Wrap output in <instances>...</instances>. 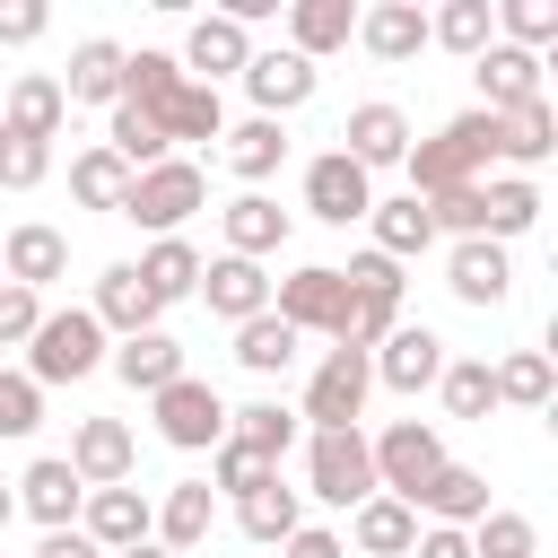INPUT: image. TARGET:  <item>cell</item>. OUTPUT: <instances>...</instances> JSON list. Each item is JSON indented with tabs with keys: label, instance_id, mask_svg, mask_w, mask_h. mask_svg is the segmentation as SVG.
I'll list each match as a JSON object with an SVG mask.
<instances>
[{
	"label": "cell",
	"instance_id": "1",
	"mask_svg": "<svg viewBox=\"0 0 558 558\" xmlns=\"http://www.w3.org/2000/svg\"><path fill=\"white\" fill-rule=\"evenodd\" d=\"M105 366V323L87 314V305H61V314H44L35 323V340H26V384L44 392V384H78V375H96Z\"/></svg>",
	"mask_w": 558,
	"mask_h": 558
},
{
	"label": "cell",
	"instance_id": "2",
	"mask_svg": "<svg viewBox=\"0 0 558 558\" xmlns=\"http://www.w3.org/2000/svg\"><path fill=\"white\" fill-rule=\"evenodd\" d=\"M201 201H209V174H201L192 157H157V166H140V174H131L122 218H131V227H148V235H174Z\"/></svg>",
	"mask_w": 558,
	"mask_h": 558
},
{
	"label": "cell",
	"instance_id": "3",
	"mask_svg": "<svg viewBox=\"0 0 558 558\" xmlns=\"http://www.w3.org/2000/svg\"><path fill=\"white\" fill-rule=\"evenodd\" d=\"M296 497H323V506H366L375 497V453L357 427H314L305 436V488Z\"/></svg>",
	"mask_w": 558,
	"mask_h": 558
},
{
	"label": "cell",
	"instance_id": "4",
	"mask_svg": "<svg viewBox=\"0 0 558 558\" xmlns=\"http://www.w3.org/2000/svg\"><path fill=\"white\" fill-rule=\"evenodd\" d=\"M340 279H349V323H340V340H331V349H366V357H375V340L401 323V262H384V253L366 244Z\"/></svg>",
	"mask_w": 558,
	"mask_h": 558
},
{
	"label": "cell",
	"instance_id": "5",
	"mask_svg": "<svg viewBox=\"0 0 558 558\" xmlns=\"http://www.w3.org/2000/svg\"><path fill=\"white\" fill-rule=\"evenodd\" d=\"M270 314L305 340V331H323V340H340V323H349V279L331 270V262H305V270H288L279 288H270Z\"/></svg>",
	"mask_w": 558,
	"mask_h": 558
},
{
	"label": "cell",
	"instance_id": "6",
	"mask_svg": "<svg viewBox=\"0 0 558 558\" xmlns=\"http://www.w3.org/2000/svg\"><path fill=\"white\" fill-rule=\"evenodd\" d=\"M148 410H157V436H166L174 453L227 445V401H218V384H201V375H174L166 392H148Z\"/></svg>",
	"mask_w": 558,
	"mask_h": 558
},
{
	"label": "cell",
	"instance_id": "7",
	"mask_svg": "<svg viewBox=\"0 0 558 558\" xmlns=\"http://www.w3.org/2000/svg\"><path fill=\"white\" fill-rule=\"evenodd\" d=\"M366 453H375V488H384V497H401V506L445 471V436H436L427 418H392Z\"/></svg>",
	"mask_w": 558,
	"mask_h": 558
},
{
	"label": "cell",
	"instance_id": "8",
	"mask_svg": "<svg viewBox=\"0 0 558 558\" xmlns=\"http://www.w3.org/2000/svg\"><path fill=\"white\" fill-rule=\"evenodd\" d=\"M366 392H375V366H366V349H331L323 366H314V384H305V427H357L366 418Z\"/></svg>",
	"mask_w": 558,
	"mask_h": 558
},
{
	"label": "cell",
	"instance_id": "9",
	"mask_svg": "<svg viewBox=\"0 0 558 558\" xmlns=\"http://www.w3.org/2000/svg\"><path fill=\"white\" fill-rule=\"evenodd\" d=\"M366 366H375V384H384V392H427V384L445 375V340H436L427 323H392V331L375 340V357H366Z\"/></svg>",
	"mask_w": 558,
	"mask_h": 558
},
{
	"label": "cell",
	"instance_id": "10",
	"mask_svg": "<svg viewBox=\"0 0 558 558\" xmlns=\"http://www.w3.org/2000/svg\"><path fill=\"white\" fill-rule=\"evenodd\" d=\"M61 462L78 471V488H122L131 462H140V436H131L122 418H78V436H70Z\"/></svg>",
	"mask_w": 558,
	"mask_h": 558
},
{
	"label": "cell",
	"instance_id": "11",
	"mask_svg": "<svg viewBox=\"0 0 558 558\" xmlns=\"http://www.w3.org/2000/svg\"><path fill=\"white\" fill-rule=\"evenodd\" d=\"M61 270H70V235H61V227L26 218V227L0 235V279H9V288H35V296H44Z\"/></svg>",
	"mask_w": 558,
	"mask_h": 558
},
{
	"label": "cell",
	"instance_id": "12",
	"mask_svg": "<svg viewBox=\"0 0 558 558\" xmlns=\"http://www.w3.org/2000/svg\"><path fill=\"white\" fill-rule=\"evenodd\" d=\"M340 157H349V166H366V174H375V166H401V157H410V113H401V105H384V96H375V105H357V113L340 122Z\"/></svg>",
	"mask_w": 558,
	"mask_h": 558
},
{
	"label": "cell",
	"instance_id": "13",
	"mask_svg": "<svg viewBox=\"0 0 558 558\" xmlns=\"http://www.w3.org/2000/svg\"><path fill=\"white\" fill-rule=\"evenodd\" d=\"M305 209H314V218H331V227L366 218V209H375V183H366V166H349L340 148H323V157L305 166Z\"/></svg>",
	"mask_w": 558,
	"mask_h": 558
},
{
	"label": "cell",
	"instance_id": "14",
	"mask_svg": "<svg viewBox=\"0 0 558 558\" xmlns=\"http://www.w3.org/2000/svg\"><path fill=\"white\" fill-rule=\"evenodd\" d=\"M9 497H17V514H35L44 532H70V523H78V506H87V488H78V471H70L61 453L26 462V480H17Z\"/></svg>",
	"mask_w": 558,
	"mask_h": 558
},
{
	"label": "cell",
	"instance_id": "15",
	"mask_svg": "<svg viewBox=\"0 0 558 558\" xmlns=\"http://www.w3.org/2000/svg\"><path fill=\"white\" fill-rule=\"evenodd\" d=\"M148 523H157V506L122 480V488H87V506H78V532L113 558V549H131V541H148Z\"/></svg>",
	"mask_w": 558,
	"mask_h": 558
},
{
	"label": "cell",
	"instance_id": "16",
	"mask_svg": "<svg viewBox=\"0 0 558 558\" xmlns=\"http://www.w3.org/2000/svg\"><path fill=\"white\" fill-rule=\"evenodd\" d=\"M244 61H253V35L235 26V17H192V35H183V78L201 70V87H218V78H244Z\"/></svg>",
	"mask_w": 558,
	"mask_h": 558
},
{
	"label": "cell",
	"instance_id": "17",
	"mask_svg": "<svg viewBox=\"0 0 558 558\" xmlns=\"http://www.w3.org/2000/svg\"><path fill=\"white\" fill-rule=\"evenodd\" d=\"M314 87H323V70H314V61H296V52H253V61H244V96L262 105V122L296 113Z\"/></svg>",
	"mask_w": 558,
	"mask_h": 558
},
{
	"label": "cell",
	"instance_id": "18",
	"mask_svg": "<svg viewBox=\"0 0 558 558\" xmlns=\"http://www.w3.org/2000/svg\"><path fill=\"white\" fill-rule=\"evenodd\" d=\"M445 288H453L462 305H506V288H514V262H506V244H488V235H462V244L445 253Z\"/></svg>",
	"mask_w": 558,
	"mask_h": 558
},
{
	"label": "cell",
	"instance_id": "19",
	"mask_svg": "<svg viewBox=\"0 0 558 558\" xmlns=\"http://www.w3.org/2000/svg\"><path fill=\"white\" fill-rule=\"evenodd\" d=\"M471 78H480V113H514V105H532V96H541V52L488 44V52L471 61Z\"/></svg>",
	"mask_w": 558,
	"mask_h": 558
},
{
	"label": "cell",
	"instance_id": "20",
	"mask_svg": "<svg viewBox=\"0 0 558 558\" xmlns=\"http://www.w3.org/2000/svg\"><path fill=\"white\" fill-rule=\"evenodd\" d=\"M201 296H209L218 323H253V314H270V279H262V262H235V253L201 262Z\"/></svg>",
	"mask_w": 558,
	"mask_h": 558
},
{
	"label": "cell",
	"instance_id": "21",
	"mask_svg": "<svg viewBox=\"0 0 558 558\" xmlns=\"http://www.w3.org/2000/svg\"><path fill=\"white\" fill-rule=\"evenodd\" d=\"M410 514H427V523H453V532H471L480 514H488V471H471V462H445L418 497H410Z\"/></svg>",
	"mask_w": 558,
	"mask_h": 558
},
{
	"label": "cell",
	"instance_id": "22",
	"mask_svg": "<svg viewBox=\"0 0 558 558\" xmlns=\"http://www.w3.org/2000/svg\"><path fill=\"white\" fill-rule=\"evenodd\" d=\"M209 532H218V497H209V480H174L166 506H157V523H148V541L183 558V549H201Z\"/></svg>",
	"mask_w": 558,
	"mask_h": 558
},
{
	"label": "cell",
	"instance_id": "23",
	"mask_svg": "<svg viewBox=\"0 0 558 558\" xmlns=\"http://www.w3.org/2000/svg\"><path fill=\"white\" fill-rule=\"evenodd\" d=\"M357 35V0H288V52L296 61H323Z\"/></svg>",
	"mask_w": 558,
	"mask_h": 558
},
{
	"label": "cell",
	"instance_id": "24",
	"mask_svg": "<svg viewBox=\"0 0 558 558\" xmlns=\"http://www.w3.org/2000/svg\"><path fill=\"white\" fill-rule=\"evenodd\" d=\"M357 44L375 61H410V52H427V9L418 0H375V9H357Z\"/></svg>",
	"mask_w": 558,
	"mask_h": 558
},
{
	"label": "cell",
	"instance_id": "25",
	"mask_svg": "<svg viewBox=\"0 0 558 558\" xmlns=\"http://www.w3.org/2000/svg\"><path fill=\"white\" fill-rule=\"evenodd\" d=\"M61 113H70V96H61V78H52V70L9 78V96H0V131H26V140H52V131H61Z\"/></svg>",
	"mask_w": 558,
	"mask_h": 558
},
{
	"label": "cell",
	"instance_id": "26",
	"mask_svg": "<svg viewBox=\"0 0 558 558\" xmlns=\"http://www.w3.org/2000/svg\"><path fill=\"white\" fill-rule=\"evenodd\" d=\"M497 157H506L514 174H532V166H549V157H558V113H549V96H532V105L497 113Z\"/></svg>",
	"mask_w": 558,
	"mask_h": 558
},
{
	"label": "cell",
	"instance_id": "27",
	"mask_svg": "<svg viewBox=\"0 0 558 558\" xmlns=\"http://www.w3.org/2000/svg\"><path fill=\"white\" fill-rule=\"evenodd\" d=\"M87 314H96L105 331H122V340H131V331H157V314H166V305L140 288V270H131V262H113V270H96V305H87Z\"/></svg>",
	"mask_w": 558,
	"mask_h": 558
},
{
	"label": "cell",
	"instance_id": "28",
	"mask_svg": "<svg viewBox=\"0 0 558 558\" xmlns=\"http://www.w3.org/2000/svg\"><path fill=\"white\" fill-rule=\"evenodd\" d=\"M288 244V209L270 201V192H235L227 201V253L235 262H262V253H279Z\"/></svg>",
	"mask_w": 558,
	"mask_h": 558
},
{
	"label": "cell",
	"instance_id": "29",
	"mask_svg": "<svg viewBox=\"0 0 558 558\" xmlns=\"http://www.w3.org/2000/svg\"><path fill=\"white\" fill-rule=\"evenodd\" d=\"M349 541L366 549V558H410V541H418V514L401 506V497H366V506H349Z\"/></svg>",
	"mask_w": 558,
	"mask_h": 558
},
{
	"label": "cell",
	"instance_id": "30",
	"mask_svg": "<svg viewBox=\"0 0 558 558\" xmlns=\"http://www.w3.org/2000/svg\"><path fill=\"white\" fill-rule=\"evenodd\" d=\"M70 105H122V44L113 35H87L70 52V78H61Z\"/></svg>",
	"mask_w": 558,
	"mask_h": 558
},
{
	"label": "cell",
	"instance_id": "31",
	"mask_svg": "<svg viewBox=\"0 0 558 558\" xmlns=\"http://www.w3.org/2000/svg\"><path fill=\"white\" fill-rule=\"evenodd\" d=\"M532 218H541V183H532V174H488V183H480V235H488V244L523 235Z\"/></svg>",
	"mask_w": 558,
	"mask_h": 558
},
{
	"label": "cell",
	"instance_id": "32",
	"mask_svg": "<svg viewBox=\"0 0 558 558\" xmlns=\"http://www.w3.org/2000/svg\"><path fill=\"white\" fill-rule=\"evenodd\" d=\"M113 375H122L131 392H166V384L183 375V340H174V331H131V340L113 349Z\"/></svg>",
	"mask_w": 558,
	"mask_h": 558
},
{
	"label": "cell",
	"instance_id": "33",
	"mask_svg": "<svg viewBox=\"0 0 558 558\" xmlns=\"http://www.w3.org/2000/svg\"><path fill=\"white\" fill-rule=\"evenodd\" d=\"M218 140H227V166L244 174V192H262V183L288 166V131H279V122H262V113H253V122H235V131H218Z\"/></svg>",
	"mask_w": 558,
	"mask_h": 558
},
{
	"label": "cell",
	"instance_id": "34",
	"mask_svg": "<svg viewBox=\"0 0 558 558\" xmlns=\"http://www.w3.org/2000/svg\"><path fill=\"white\" fill-rule=\"evenodd\" d=\"M366 227H375V253H384V262H410V253H427V244H436V227H427V201H418V192L375 201V209H366Z\"/></svg>",
	"mask_w": 558,
	"mask_h": 558
},
{
	"label": "cell",
	"instance_id": "35",
	"mask_svg": "<svg viewBox=\"0 0 558 558\" xmlns=\"http://www.w3.org/2000/svg\"><path fill=\"white\" fill-rule=\"evenodd\" d=\"M157 131H166V148H174V140H218V131H227V105H218V87L183 78V87L157 105Z\"/></svg>",
	"mask_w": 558,
	"mask_h": 558
},
{
	"label": "cell",
	"instance_id": "36",
	"mask_svg": "<svg viewBox=\"0 0 558 558\" xmlns=\"http://www.w3.org/2000/svg\"><path fill=\"white\" fill-rule=\"evenodd\" d=\"M131 270H140V288H148L157 305H174V296H192V288H201V253H192L183 235H157Z\"/></svg>",
	"mask_w": 558,
	"mask_h": 558
},
{
	"label": "cell",
	"instance_id": "37",
	"mask_svg": "<svg viewBox=\"0 0 558 558\" xmlns=\"http://www.w3.org/2000/svg\"><path fill=\"white\" fill-rule=\"evenodd\" d=\"M427 44H445V52L480 61V52L497 44V9H488V0H445V9L427 17Z\"/></svg>",
	"mask_w": 558,
	"mask_h": 558
},
{
	"label": "cell",
	"instance_id": "38",
	"mask_svg": "<svg viewBox=\"0 0 558 558\" xmlns=\"http://www.w3.org/2000/svg\"><path fill=\"white\" fill-rule=\"evenodd\" d=\"M70 192H78V209H113L122 218V192H131V166L96 140V148H78L70 157Z\"/></svg>",
	"mask_w": 558,
	"mask_h": 558
},
{
	"label": "cell",
	"instance_id": "39",
	"mask_svg": "<svg viewBox=\"0 0 558 558\" xmlns=\"http://www.w3.org/2000/svg\"><path fill=\"white\" fill-rule=\"evenodd\" d=\"M235 523H244V541H262V549H279L296 523H305V497L288 488V480H270V488H253L244 506H235Z\"/></svg>",
	"mask_w": 558,
	"mask_h": 558
},
{
	"label": "cell",
	"instance_id": "40",
	"mask_svg": "<svg viewBox=\"0 0 558 558\" xmlns=\"http://www.w3.org/2000/svg\"><path fill=\"white\" fill-rule=\"evenodd\" d=\"M235 366H244V375H288V366H296V331H288L279 314L235 323Z\"/></svg>",
	"mask_w": 558,
	"mask_h": 558
},
{
	"label": "cell",
	"instance_id": "41",
	"mask_svg": "<svg viewBox=\"0 0 558 558\" xmlns=\"http://www.w3.org/2000/svg\"><path fill=\"white\" fill-rule=\"evenodd\" d=\"M174 87H183V61H174V52H148V44H140V52H122V105L157 113Z\"/></svg>",
	"mask_w": 558,
	"mask_h": 558
},
{
	"label": "cell",
	"instance_id": "42",
	"mask_svg": "<svg viewBox=\"0 0 558 558\" xmlns=\"http://www.w3.org/2000/svg\"><path fill=\"white\" fill-rule=\"evenodd\" d=\"M227 436L253 445L262 462H279V453L296 445V410H279V401H244V410H227Z\"/></svg>",
	"mask_w": 558,
	"mask_h": 558
},
{
	"label": "cell",
	"instance_id": "43",
	"mask_svg": "<svg viewBox=\"0 0 558 558\" xmlns=\"http://www.w3.org/2000/svg\"><path fill=\"white\" fill-rule=\"evenodd\" d=\"M270 480H279V462H262L253 445H235V436H227V445H209V497H235V506H244V497H253V488H270Z\"/></svg>",
	"mask_w": 558,
	"mask_h": 558
},
{
	"label": "cell",
	"instance_id": "44",
	"mask_svg": "<svg viewBox=\"0 0 558 558\" xmlns=\"http://www.w3.org/2000/svg\"><path fill=\"white\" fill-rule=\"evenodd\" d=\"M105 148L140 174V166H157V157H174L166 148V131H157V113H140V105H113V122H105Z\"/></svg>",
	"mask_w": 558,
	"mask_h": 558
},
{
	"label": "cell",
	"instance_id": "45",
	"mask_svg": "<svg viewBox=\"0 0 558 558\" xmlns=\"http://www.w3.org/2000/svg\"><path fill=\"white\" fill-rule=\"evenodd\" d=\"M488 375H497V401H514V410H549V392H558V375H549L541 349H514V357H497Z\"/></svg>",
	"mask_w": 558,
	"mask_h": 558
},
{
	"label": "cell",
	"instance_id": "46",
	"mask_svg": "<svg viewBox=\"0 0 558 558\" xmlns=\"http://www.w3.org/2000/svg\"><path fill=\"white\" fill-rule=\"evenodd\" d=\"M436 392H445L453 418H488V410H497V375H488V357H445Z\"/></svg>",
	"mask_w": 558,
	"mask_h": 558
},
{
	"label": "cell",
	"instance_id": "47",
	"mask_svg": "<svg viewBox=\"0 0 558 558\" xmlns=\"http://www.w3.org/2000/svg\"><path fill=\"white\" fill-rule=\"evenodd\" d=\"M532 549H541L532 514H506V506H488V514L471 523V558H532Z\"/></svg>",
	"mask_w": 558,
	"mask_h": 558
},
{
	"label": "cell",
	"instance_id": "48",
	"mask_svg": "<svg viewBox=\"0 0 558 558\" xmlns=\"http://www.w3.org/2000/svg\"><path fill=\"white\" fill-rule=\"evenodd\" d=\"M52 174V140H26V131H0V192H35Z\"/></svg>",
	"mask_w": 558,
	"mask_h": 558
},
{
	"label": "cell",
	"instance_id": "49",
	"mask_svg": "<svg viewBox=\"0 0 558 558\" xmlns=\"http://www.w3.org/2000/svg\"><path fill=\"white\" fill-rule=\"evenodd\" d=\"M497 26H506L514 52H541V44H558V0H506Z\"/></svg>",
	"mask_w": 558,
	"mask_h": 558
},
{
	"label": "cell",
	"instance_id": "50",
	"mask_svg": "<svg viewBox=\"0 0 558 558\" xmlns=\"http://www.w3.org/2000/svg\"><path fill=\"white\" fill-rule=\"evenodd\" d=\"M35 427H44V392L17 366H0V436H35Z\"/></svg>",
	"mask_w": 558,
	"mask_h": 558
},
{
	"label": "cell",
	"instance_id": "51",
	"mask_svg": "<svg viewBox=\"0 0 558 558\" xmlns=\"http://www.w3.org/2000/svg\"><path fill=\"white\" fill-rule=\"evenodd\" d=\"M35 323H44V296L0 279V349H26V340H35Z\"/></svg>",
	"mask_w": 558,
	"mask_h": 558
},
{
	"label": "cell",
	"instance_id": "52",
	"mask_svg": "<svg viewBox=\"0 0 558 558\" xmlns=\"http://www.w3.org/2000/svg\"><path fill=\"white\" fill-rule=\"evenodd\" d=\"M52 26V9L44 0H0V44H35Z\"/></svg>",
	"mask_w": 558,
	"mask_h": 558
},
{
	"label": "cell",
	"instance_id": "53",
	"mask_svg": "<svg viewBox=\"0 0 558 558\" xmlns=\"http://www.w3.org/2000/svg\"><path fill=\"white\" fill-rule=\"evenodd\" d=\"M279 558H349V541H340V532H323V523H296V532L279 541Z\"/></svg>",
	"mask_w": 558,
	"mask_h": 558
},
{
	"label": "cell",
	"instance_id": "54",
	"mask_svg": "<svg viewBox=\"0 0 558 558\" xmlns=\"http://www.w3.org/2000/svg\"><path fill=\"white\" fill-rule=\"evenodd\" d=\"M410 558H471V532H453V523H418Z\"/></svg>",
	"mask_w": 558,
	"mask_h": 558
},
{
	"label": "cell",
	"instance_id": "55",
	"mask_svg": "<svg viewBox=\"0 0 558 558\" xmlns=\"http://www.w3.org/2000/svg\"><path fill=\"white\" fill-rule=\"evenodd\" d=\"M35 558H105V549H96V541L70 523V532H44V549H35Z\"/></svg>",
	"mask_w": 558,
	"mask_h": 558
},
{
	"label": "cell",
	"instance_id": "56",
	"mask_svg": "<svg viewBox=\"0 0 558 558\" xmlns=\"http://www.w3.org/2000/svg\"><path fill=\"white\" fill-rule=\"evenodd\" d=\"M113 558H174V549H157V541H131V549H113Z\"/></svg>",
	"mask_w": 558,
	"mask_h": 558
},
{
	"label": "cell",
	"instance_id": "57",
	"mask_svg": "<svg viewBox=\"0 0 558 558\" xmlns=\"http://www.w3.org/2000/svg\"><path fill=\"white\" fill-rule=\"evenodd\" d=\"M9 514H17V497H9V480H0V532H9Z\"/></svg>",
	"mask_w": 558,
	"mask_h": 558
}]
</instances>
